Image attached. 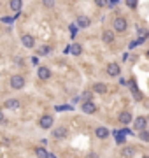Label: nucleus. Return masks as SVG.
Instances as JSON below:
<instances>
[{
	"instance_id": "11",
	"label": "nucleus",
	"mask_w": 149,
	"mask_h": 158,
	"mask_svg": "<svg viewBox=\"0 0 149 158\" xmlns=\"http://www.w3.org/2000/svg\"><path fill=\"white\" fill-rule=\"evenodd\" d=\"M65 135H67V128H65V127L55 128V132H53V137H55V139H65Z\"/></svg>"
},
{
	"instance_id": "16",
	"label": "nucleus",
	"mask_w": 149,
	"mask_h": 158,
	"mask_svg": "<svg viewBox=\"0 0 149 158\" xmlns=\"http://www.w3.org/2000/svg\"><path fill=\"white\" fill-rule=\"evenodd\" d=\"M102 41H104V42H107V44H111L114 41V32H111V30H105V32H104V35H102Z\"/></svg>"
},
{
	"instance_id": "7",
	"label": "nucleus",
	"mask_w": 149,
	"mask_h": 158,
	"mask_svg": "<svg viewBox=\"0 0 149 158\" xmlns=\"http://www.w3.org/2000/svg\"><path fill=\"white\" fill-rule=\"evenodd\" d=\"M39 79L41 81H46V79H49L51 77V70L48 69V67H39Z\"/></svg>"
},
{
	"instance_id": "2",
	"label": "nucleus",
	"mask_w": 149,
	"mask_h": 158,
	"mask_svg": "<svg viewBox=\"0 0 149 158\" xmlns=\"http://www.w3.org/2000/svg\"><path fill=\"white\" fill-rule=\"evenodd\" d=\"M147 127V118H144V116H139V118H135V123H133V128L135 130H144Z\"/></svg>"
},
{
	"instance_id": "22",
	"label": "nucleus",
	"mask_w": 149,
	"mask_h": 158,
	"mask_svg": "<svg viewBox=\"0 0 149 158\" xmlns=\"http://www.w3.org/2000/svg\"><path fill=\"white\" fill-rule=\"evenodd\" d=\"M126 5L130 9H135L137 7V0H126Z\"/></svg>"
},
{
	"instance_id": "17",
	"label": "nucleus",
	"mask_w": 149,
	"mask_h": 158,
	"mask_svg": "<svg viewBox=\"0 0 149 158\" xmlns=\"http://www.w3.org/2000/svg\"><path fill=\"white\" fill-rule=\"evenodd\" d=\"M9 5H11V11H16V13H18V11H21L23 2H21V0H11V4H9Z\"/></svg>"
},
{
	"instance_id": "29",
	"label": "nucleus",
	"mask_w": 149,
	"mask_h": 158,
	"mask_svg": "<svg viewBox=\"0 0 149 158\" xmlns=\"http://www.w3.org/2000/svg\"><path fill=\"white\" fill-rule=\"evenodd\" d=\"M2 21H5V23H12V20H11V18H2Z\"/></svg>"
},
{
	"instance_id": "18",
	"label": "nucleus",
	"mask_w": 149,
	"mask_h": 158,
	"mask_svg": "<svg viewBox=\"0 0 149 158\" xmlns=\"http://www.w3.org/2000/svg\"><path fill=\"white\" fill-rule=\"evenodd\" d=\"M35 155H37V158H49V153L44 149V148H37Z\"/></svg>"
},
{
	"instance_id": "24",
	"label": "nucleus",
	"mask_w": 149,
	"mask_h": 158,
	"mask_svg": "<svg viewBox=\"0 0 149 158\" xmlns=\"http://www.w3.org/2000/svg\"><path fill=\"white\" fill-rule=\"evenodd\" d=\"M44 5L46 7H53L55 5V0H44Z\"/></svg>"
},
{
	"instance_id": "5",
	"label": "nucleus",
	"mask_w": 149,
	"mask_h": 158,
	"mask_svg": "<svg viewBox=\"0 0 149 158\" xmlns=\"http://www.w3.org/2000/svg\"><path fill=\"white\" fill-rule=\"evenodd\" d=\"M39 125H41V128H44V130L51 128V127H53V118H51V116H42L41 121H39Z\"/></svg>"
},
{
	"instance_id": "13",
	"label": "nucleus",
	"mask_w": 149,
	"mask_h": 158,
	"mask_svg": "<svg viewBox=\"0 0 149 158\" xmlns=\"http://www.w3.org/2000/svg\"><path fill=\"white\" fill-rule=\"evenodd\" d=\"M95 135L98 137V139H105V137H109V130L105 127H98V128L95 130Z\"/></svg>"
},
{
	"instance_id": "1",
	"label": "nucleus",
	"mask_w": 149,
	"mask_h": 158,
	"mask_svg": "<svg viewBox=\"0 0 149 158\" xmlns=\"http://www.w3.org/2000/svg\"><path fill=\"white\" fill-rule=\"evenodd\" d=\"M11 86L14 88V90H21V88L25 86L23 76H12V77H11Z\"/></svg>"
},
{
	"instance_id": "23",
	"label": "nucleus",
	"mask_w": 149,
	"mask_h": 158,
	"mask_svg": "<svg viewBox=\"0 0 149 158\" xmlns=\"http://www.w3.org/2000/svg\"><path fill=\"white\" fill-rule=\"evenodd\" d=\"M95 4H97L98 7H105V5H107V0H95Z\"/></svg>"
},
{
	"instance_id": "12",
	"label": "nucleus",
	"mask_w": 149,
	"mask_h": 158,
	"mask_svg": "<svg viewBox=\"0 0 149 158\" xmlns=\"http://www.w3.org/2000/svg\"><path fill=\"white\" fill-rule=\"evenodd\" d=\"M121 155H123L125 158H132L135 155V148H133V146H125L123 151H121Z\"/></svg>"
},
{
	"instance_id": "14",
	"label": "nucleus",
	"mask_w": 149,
	"mask_h": 158,
	"mask_svg": "<svg viewBox=\"0 0 149 158\" xmlns=\"http://www.w3.org/2000/svg\"><path fill=\"white\" fill-rule=\"evenodd\" d=\"M20 100H16V99H9L7 102H5V107L7 109H12V111H16V109H20Z\"/></svg>"
},
{
	"instance_id": "3",
	"label": "nucleus",
	"mask_w": 149,
	"mask_h": 158,
	"mask_svg": "<svg viewBox=\"0 0 149 158\" xmlns=\"http://www.w3.org/2000/svg\"><path fill=\"white\" fill-rule=\"evenodd\" d=\"M114 30L116 32H125L126 30V20L125 18H116L114 20Z\"/></svg>"
},
{
	"instance_id": "10",
	"label": "nucleus",
	"mask_w": 149,
	"mask_h": 158,
	"mask_svg": "<svg viewBox=\"0 0 149 158\" xmlns=\"http://www.w3.org/2000/svg\"><path fill=\"white\" fill-rule=\"evenodd\" d=\"M119 123H123V125H130V123H132V114H130L128 111L121 113L119 114Z\"/></svg>"
},
{
	"instance_id": "20",
	"label": "nucleus",
	"mask_w": 149,
	"mask_h": 158,
	"mask_svg": "<svg viewBox=\"0 0 149 158\" xmlns=\"http://www.w3.org/2000/svg\"><path fill=\"white\" fill-rule=\"evenodd\" d=\"M69 51H70L72 55H81V46H79V44H72L70 48H69Z\"/></svg>"
},
{
	"instance_id": "15",
	"label": "nucleus",
	"mask_w": 149,
	"mask_h": 158,
	"mask_svg": "<svg viewBox=\"0 0 149 158\" xmlns=\"http://www.w3.org/2000/svg\"><path fill=\"white\" fill-rule=\"evenodd\" d=\"M93 92H95V93H107V84L97 83V84H93Z\"/></svg>"
},
{
	"instance_id": "6",
	"label": "nucleus",
	"mask_w": 149,
	"mask_h": 158,
	"mask_svg": "<svg viewBox=\"0 0 149 158\" xmlns=\"http://www.w3.org/2000/svg\"><path fill=\"white\" fill-rule=\"evenodd\" d=\"M83 113H86V114H93L95 111H97V107H95V104L93 102H90V100H86L84 104H83Z\"/></svg>"
},
{
	"instance_id": "28",
	"label": "nucleus",
	"mask_w": 149,
	"mask_h": 158,
	"mask_svg": "<svg viewBox=\"0 0 149 158\" xmlns=\"http://www.w3.org/2000/svg\"><path fill=\"white\" fill-rule=\"evenodd\" d=\"M86 158H98V155H97V153H90Z\"/></svg>"
},
{
	"instance_id": "19",
	"label": "nucleus",
	"mask_w": 149,
	"mask_h": 158,
	"mask_svg": "<svg viewBox=\"0 0 149 158\" xmlns=\"http://www.w3.org/2000/svg\"><path fill=\"white\" fill-rule=\"evenodd\" d=\"M37 53H39L41 56H46V55H49V53H51V46H41Z\"/></svg>"
},
{
	"instance_id": "4",
	"label": "nucleus",
	"mask_w": 149,
	"mask_h": 158,
	"mask_svg": "<svg viewBox=\"0 0 149 158\" xmlns=\"http://www.w3.org/2000/svg\"><path fill=\"white\" fill-rule=\"evenodd\" d=\"M119 72H121V67L118 63H109L107 65V74H109V76L116 77V76H119Z\"/></svg>"
},
{
	"instance_id": "26",
	"label": "nucleus",
	"mask_w": 149,
	"mask_h": 158,
	"mask_svg": "<svg viewBox=\"0 0 149 158\" xmlns=\"http://www.w3.org/2000/svg\"><path fill=\"white\" fill-rule=\"evenodd\" d=\"M90 97H91V93H90V92H84V95H83L84 102H86V100H90Z\"/></svg>"
},
{
	"instance_id": "8",
	"label": "nucleus",
	"mask_w": 149,
	"mask_h": 158,
	"mask_svg": "<svg viewBox=\"0 0 149 158\" xmlns=\"http://www.w3.org/2000/svg\"><path fill=\"white\" fill-rule=\"evenodd\" d=\"M77 27H81V28H88L90 25H91V21H90V18L88 16H77Z\"/></svg>"
},
{
	"instance_id": "21",
	"label": "nucleus",
	"mask_w": 149,
	"mask_h": 158,
	"mask_svg": "<svg viewBox=\"0 0 149 158\" xmlns=\"http://www.w3.org/2000/svg\"><path fill=\"white\" fill-rule=\"evenodd\" d=\"M139 139H140V141H144V142H149V132L146 128L140 130V135H139Z\"/></svg>"
},
{
	"instance_id": "9",
	"label": "nucleus",
	"mask_w": 149,
	"mask_h": 158,
	"mask_svg": "<svg viewBox=\"0 0 149 158\" xmlns=\"http://www.w3.org/2000/svg\"><path fill=\"white\" fill-rule=\"evenodd\" d=\"M21 42H23V46H25V48H28V49L35 46V41H34V37H32V35H28V34L21 37Z\"/></svg>"
},
{
	"instance_id": "27",
	"label": "nucleus",
	"mask_w": 149,
	"mask_h": 158,
	"mask_svg": "<svg viewBox=\"0 0 149 158\" xmlns=\"http://www.w3.org/2000/svg\"><path fill=\"white\" fill-rule=\"evenodd\" d=\"M118 142H125V137H123V134H118V139H116Z\"/></svg>"
},
{
	"instance_id": "30",
	"label": "nucleus",
	"mask_w": 149,
	"mask_h": 158,
	"mask_svg": "<svg viewBox=\"0 0 149 158\" xmlns=\"http://www.w3.org/2000/svg\"><path fill=\"white\" fill-rule=\"evenodd\" d=\"M142 158H149V156H147V155H146V156H142Z\"/></svg>"
},
{
	"instance_id": "25",
	"label": "nucleus",
	"mask_w": 149,
	"mask_h": 158,
	"mask_svg": "<svg viewBox=\"0 0 149 158\" xmlns=\"http://www.w3.org/2000/svg\"><path fill=\"white\" fill-rule=\"evenodd\" d=\"M0 123H2V125H5V123H7V118L4 116V113H2V111H0Z\"/></svg>"
}]
</instances>
